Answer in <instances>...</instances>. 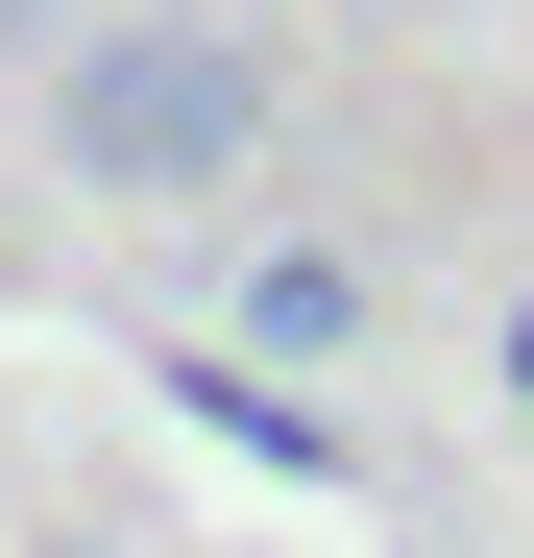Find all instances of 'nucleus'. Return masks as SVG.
Returning a JSON list of instances; mask_svg holds the SVG:
<instances>
[{
	"instance_id": "2",
	"label": "nucleus",
	"mask_w": 534,
	"mask_h": 558,
	"mask_svg": "<svg viewBox=\"0 0 534 558\" xmlns=\"http://www.w3.org/2000/svg\"><path fill=\"white\" fill-rule=\"evenodd\" d=\"M267 340H292V364H340V340H365V267H340V243H292V267H267V292H243Z\"/></svg>"
},
{
	"instance_id": "3",
	"label": "nucleus",
	"mask_w": 534,
	"mask_h": 558,
	"mask_svg": "<svg viewBox=\"0 0 534 558\" xmlns=\"http://www.w3.org/2000/svg\"><path fill=\"white\" fill-rule=\"evenodd\" d=\"M510 413H534V316H510Z\"/></svg>"
},
{
	"instance_id": "1",
	"label": "nucleus",
	"mask_w": 534,
	"mask_h": 558,
	"mask_svg": "<svg viewBox=\"0 0 534 558\" xmlns=\"http://www.w3.org/2000/svg\"><path fill=\"white\" fill-rule=\"evenodd\" d=\"M73 170H98V195H243L267 170V49L243 25H195V0H122L98 49H73Z\"/></svg>"
}]
</instances>
